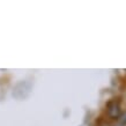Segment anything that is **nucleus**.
<instances>
[{"mask_svg":"<svg viewBox=\"0 0 126 126\" xmlns=\"http://www.w3.org/2000/svg\"><path fill=\"white\" fill-rule=\"evenodd\" d=\"M108 113L110 116L111 118H118L119 116H120V109H119V105L118 104H111L110 108H109V110H108Z\"/></svg>","mask_w":126,"mask_h":126,"instance_id":"obj_1","label":"nucleus"},{"mask_svg":"<svg viewBox=\"0 0 126 126\" xmlns=\"http://www.w3.org/2000/svg\"><path fill=\"white\" fill-rule=\"evenodd\" d=\"M118 122L122 126H126V111L124 113H120V116L118 117Z\"/></svg>","mask_w":126,"mask_h":126,"instance_id":"obj_2","label":"nucleus"}]
</instances>
